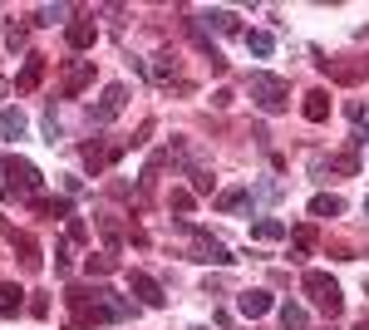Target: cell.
Here are the masks:
<instances>
[{
  "label": "cell",
  "mask_w": 369,
  "mask_h": 330,
  "mask_svg": "<svg viewBox=\"0 0 369 330\" xmlns=\"http://www.w3.org/2000/svg\"><path fill=\"white\" fill-rule=\"evenodd\" d=\"M300 286H305V296L320 306L325 315H340L345 311V296H340V281L330 277V271H305L300 277Z\"/></svg>",
  "instance_id": "cell-1"
},
{
  "label": "cell",
  "mask_w": 369,
  "mask_h": 330,
  "mask_svg": "<svg viewBox=\"0 0 369 330\" xmlns=\"http://www.w3.org/2000/svg\"><path fill=\"white\" fill-rule=\"evenodd\" d=\"M315 65H320L335 84H359V79H369V60H364V54H335V60L315 54Z\"/></svg>",
  "instance_id": "cell-2"
},
{
  "label": "cell",
  "mask_w": 369,
  "mask_h": 330,
  "mask_svg": "<svg viewBox=\"0 0 369 330\" xmlns=\"http://www.w3.org/2000/svg\"><path fill=\"white\" fill-rule=\"evenodd\" d=\"M251 99L266 108V114H281V108L291 104V84L276 79V74H251Z\"/></svg>",
  "instance_id": "cell-3"
},
{
  "label": "cell",
  "mask_w": 369,
  "mask_h": 330,
  "mask_svg": "<svg viewBox=\"0 0 369 330\" xmlns=\"http://www.w3.org/2000/svg\"><path fill=\"white\" fill-rule=\"evenodd\" d=\"M6 173H10V188H6V197L15 202L20 192H40V168H35V163L30 158H6Z\"/></svg>",
  "instance_id": "cell-4"
},
{
  "label": "cell",
  "mask_w": 369,
  "mask_h": 330,
  "mask_svg": "<svg viewBox=\"0 0 369 330\" xmlns=\"http://www.w3.org/2000/svg\"><path fill=\"white\" fill-rule=\"evenodd\" d=\"M123 104H128V89H123V84H109V89L98 94V104L89 108V124H94V129H98V124H114V119L123 114Z\"/></svg>",
  "instance_id": "cell-5"
},
{
  "label": "cell",
  "mask_w": 369,
  "mask_h": 330,
  "mask_svg": "<svg viewBox=\"0 0 369 330\" xmlns=\"http://www.w3.org/2000/svg\"><path fill=\"white\" fill-rule=\"evenodd\" d=\"M187 232H192V251H197V261H212V266H232V261H237L222 242H212L207 232H197V227H187Z\"/></svg>",
  "instance_id": "cell-6"
},
{
  "label": "cell",
  "mask_w": 369,
  "mask_h": 330,
  "mask_svg": "<svg viewBox=\"0 0 369 330\" xmlns=\"http://www.w3.org/2000/svg\"><path fill=\"white\" fill-rule=\"evenodd\" d=\"M128 291H133V296H138L143 306H153V311L168 301V296H163V286H157L153 277H143V271H133V277H128Z\"/></svg>",
  "instance_id": "cell-7"
},
{
  "label": "cell",
  "mask_w": 369,
  "mask_h": 330,
  "mask_svg": "<svg viewBox=\"0 0 369 330\" xmlns=\"http://www.w3.org/2000/svg\"><path fill=\"white\" fill-rule=\"evenodd\" d=\"M89 79H94V60H79V65H69V74H65L60 94H65V99H74V94H79V89H84Z\"/></svg>",
  "instance_id": "cell-8"
},
{
  "label": "cell",
  "mask_w": 369,
  "mask_h": 330,
  "mask_svg": "<svg viewBox=\"0 0 369 330\" xmlns=\"http://www.w3.org/2000/svg\"><path fill=\"white\" fill-rule=\"evenodd\" d=\"M237 311H241L246 320L266 315V311H271V291H241V296H237Z\"/></svg>",
  "instance_id": "cell-9"
},
{
  "label": "cell",
  "mask_w": 369,
  "mask_h": 330,
  "mask_svg": "<svg viewBox=\"0 0 369 330\" xmlns=\"http://www.w3.org/2000/svg\"><path fill=\"white\" fill-rule=\"evenodd\" d=\"M40 79H44V54H25V69L15 74V89H20V94H30Z\"/></svg>",
  "instance_id": "cell-10"
},
{
  "label": "cell",
  "mask_w": 369,
  "mask_h": 330,
  "mask_svg": "<svg viewBox=\"0 0 369 330\" xmlns=\"http://www.w3.org/2000/svg\"><path fill=\"white\" fill-rule=\"evenodd\" d=\"M300 108H305V119H310V124H325V119H330V94H325V89H310Z\"/></svg>",
  "instance_id": "cell-11"
},
{
  "label": "cell",
  "mask_w": 369,
  "mask_h": 330,
  "mask_svg": "<svg viewBox=\"0 0 369 330\" xmlns=\"http://www.w3.org/2000/svg\"><path fill=\"white\" fill-rule=\"evenodd\" d=\"M148 74H153L157 84L178 79V54H173V49H157V54H153V69H148Z\"/></svg>",
  "instance_id": "cell-12"
},
{
  "label": "cell",
  "mask_w": 369,
  "mask_h": 330,
  "mask_svg": "<svg viewBox=\"0 0 369 330\" xmlns=\"http://www.w3.org/2000/svg\"><path fill=\"white\" fill-rule=\"evenodd\" d=\"M94 35H98V30H94V20H74V25L65 30L69 49H89V44H94Z\"/></svg>",
  "instance_id": "cell-13"
},
{
  "label": "cell",
  "mask_w": 369,
  "mask_h": 330,
  "mask_svg": "<svg viewBox=\"0 0 369 330\" xmlns=\"http://www.w3.org/2000/svg\"><path fill=\"white\" fill-rule=\"evenodd\" d=\"M246 49L261 54V60H271V54H276V35H266V30H246Z\"/></svg>",
  "instance_id": "cell-14"
},
{
  "label": "cell",
  "mask_w": 369,
  "mask_h": 330,
  "mask_svg": "<svg viewBox=\"0 0 369 330\" xmlns=\"http://www.w3.org/2000/svg\"><path fill=\"white\" fill-rule=\"evenodd\" d=\"M251 237H256V242H281V237H286V222H276V217H261V222H251Z\"/></svg>",
  "instance_id": "cell-15"
},
{
  "label": "cell",
  "mask_w": 369,
  "mask_h": 330,
  "mask_svg": "<svg viewBox=\"0 0 369 330\" xmlns=\"http://www.w3.org/2000/svg\"><path fill=\"white\" fill-rule=\"evenodd\" d=\"M345 212V202L335 197V192H320V197H310V217H340Z\"/></svg>",
  "instance_id": "cell-16"
},
{
  "label": "cell",
  "mask_w": 369,
  "mask_h": 330,
  "mask_svg": "<svg viewBox=\"0 0 369 330\" xmlns=\"http://www.w3.org/2000/svg\"><path fill=\"white\" fill-rule=\"evenodd\" d=\"M0 133H6V138L25 133V114H20V108H0Z\"/></svg>",
  "instance_id": "cell-17"
},
{
  "label": "cell",
  "mask_w": 369,
  "mask_h": 330,
  "mask_svg": "<svg viewBox=\"0 0 369 330\" xmlns=\"http://www.w3.org/2000/svg\"><path fill=\"white\" fill-rule=\"evenodd\" d=\"M10 242L20 247V261H25V271H40V247H35V237H15V232H10Z\"/></svg>",
  "instance_id": "cell-18"
},
{
  "label": "cell",
  "mask_w": 369,
  "mask_h": 330,
  "mask_svg": "<svg viewBox=\"0 0 369 330\" xmlns=\"http://www.w3.org/2000/svg\"><path fill=\"white\" fill-rule=\"evenodd\" d=\"M25 306V291L20 286H0V315H15Z\"/></svg>",
  "instance_id": "cell-19"
},
{
  "label": "cell",
  "mask_w": 369,
  "mask_h": 330,
  "mask_svg": "<svg viewBox=\"0 0 369 330\" xmlns=\"http://www.w3.org/2000/svg\"><path fill=\"white\" fill-rule=\"evenodd\" d=\"M217 207H222V212H237V207H246V188H227V192H217Z\"/></svg>",
  "instance_id": "cell-20"
},
{
  "label": "cell",
  "mask_w": 369,
  "mask_h": 330,
  "mask_svg": "<svg viewBox=\"0 0 369 330\" xmlns=\"http://www.w3.org/2000/svg\"><path fill=\"white\" fill-rule=\"evenodd\" d=\"M305 320H310L305 306H281V325H286V330H305Z\"/></svg>",
  "instance_id": "cell-21"
},
{
  "label": "cell",
  "mask_w": 369,
  "mask_h": 330,
  "mask_svg": "<svg viewBox=\"0 0 369 330\" xmlns=\"http://www.w3.org/2000/svg\"><path fill=\"white\" fill-rule=\"evenodd\" d=\"M65 15H69V6H40L35 10V25H60Z\"/></svg>",
  "instance_id": "cell-22"
},
{
  "label": "cell",
  "mask_w": 369,
  "mask_h": 330,
  "mask_svg": "<svg viewBox=\"0 0 369 330\" xmlns=\"http://www.w3.org/2000/svg\"><path fill=\"white\" fill-rule=\"evenodd\" d=\"M35 207H40L44 217H69V202H65V197H35Z\"/></svg>",
  "instance_id": "cell-23"
},
{
  "label": "cell",
  "mask_w": 369,
  "mask_h": 330,
  "mask_svg": "<svg viewBox=\"0 0 369 330\" xmlns=\"http://www.w3.org/2000/svg\"><path fill=\"white\" fill-rule=\"evenodd\" d=\"M207 25H217L222 35H232L237 30V10H207Z\"/></svg>",
  "instance_id": "cell-24"
},
{
  "label": "cell",
  "mask_w": 369,
  "mask_h": 330,
  "mask_svg": "<svg viewBox=\"0 0 369 330\" xmlns=\"http://www.w3.org/2000/svg\"><path fill=\"white\" fill-rule=\"evenodd\" d=\"M114 266H119L114 256H89V261H84V271H89V277H109Z\"/></svg>",
  "instance_id": "cell-25"
},
{
  "label": "cell",
  "mask_w": 369,
  "mask_h": 330,
  "mask_svg": "<svg viewBox=\"0 0 369 330\" xmlns=\"http://www.w3.org/2000/svg\"><path fill=\"white\" fill-rule=\"evenodd\" d=\"M350 119L359 124V143H369V108L364 104H350Z\"/></svg>",
  "instance_id": "cell-26"
},
{
  "label": "cell",
  "mask_w": 369,
  "mask_h": 330,
  "mask_svg": "<svg viewBox=\"0 0 369 330\" xmlns=\"http://www.w3.org/2000/svg\"><path fill=\"white\" fill-rule=\"evenodd\" d=\"M65 138V129H60V119H55V108L44 114V143H60Z\"/></svg>",
  "instance_id": "cell-27"
},
{
  "label": "cell",
  "mask_w": 369,
  "mask_h": 330,
  "mask_svg": "<svg viewBox=\"0 0 369 330\" xmlns=\"http://www.w3.org/2000/svg\"><path fill=\"white\" fill-rule=\"evenodd\" d=\"M98 232H103V242H109V251L119 247V222L114 217H98Z\"/></svg>",
  "instance_id": "cell-28"
},
{
  "label": "cell",
  "mask_w": 369,
  "mask_h": 330,
  "mask_svg": "<svg viewBox=\"0 0 369 330\" xmlns=\"http://www.w3.org/2000/svg\"><path fill=\"white\" fill-rule=\"evenodd\" d=\"M168 207H173V212H192V192H187V188H173Z\"/></svg>",
  "instance_id": "cell-29"
},
{
  "label": "cell",
  "mask_w": 369,
  "mask_h": 330,
  "mask_svg": "<svg viewBox=\"0 0 369 330\" xmlns=\"http://www.w3.org/2000/svg\"><path fill=\"white\" fill-rule=\"evenodd\" d=\"M330 168H340V173H359V158H354V153H335V158H330Z\"/></svg>",
  "instance_id": "cell-30"
},
{
  "label": "cell",
  "mask_w": 369,
  "mask_h": 330,
  "mask_svg": "<svg viewBox=\"0 0 369 330\" xmlns=\"http://www.w3.org/2000/svg\"><path fill=\"white\" fill-rule=\"evenodd\" d=\"M25 35H30L25 25H15V20L6 25V44H10V49H20V44H25Z\"/></svg>",
  "instance_id": "cell-31"
},
{
  "label": "cell",
  "mask_w": 369,
  "mask_h": 330,
  "mask_svg": "<svg viewBox=\"0 0 369 330\" xmlns=\"http://www.w3.org/2000/svg\"><path fill=\"white\" fill-rule=\"evenodd\" d=\"M310 247H315V232L300 227V232H295V251H310Z\"/></svg>",
  "instance_id": "cell-32"
},
{
  "label": "cell",
  "mask_w": 369,
  "mask_h": 330,
  "mask_svg": "<svg viewBox=\"0 0 369 330\" xmlns=\"http://www.w3.org/2000/svg\"><path fill=\"white\" fill-rule=\"evenodd\" d=\"M192 188L197 192H212V173H192Z\"/></svg>",
  "instance_id": "cell-33"
},
{
  "label": "cell",
  "mask_w": 369,
  "mask_h": 330,
  "mask_svg": "<svg viewBox=\"0 0 369 330\" xmlns=\"http://www.w3.org/2000/svg\"><path fill=\"white\" fill-rule=\"evenodd\" d=\"M84 237H89V227H84L79 217H74V222H69V242H84Z\"/></svg>",
  "instance_id": "cell-34"
},
{
  "label": "cell",
  "mask_w": 369,
  "mask_h": 330,
  "mask_svg": "<svg viewBox=\"0 0 369 330\" xmlns=\"http://www.w3.org/2000/svg\"><path fill=\"white\" fill-rule=\"evenodd\" d=\"M55 271H60V277L69 271V247H60V251H55Z\"/></svg>",
  "instance_id": "cell-35"
},
{
  "label": "cell",
  "mask_w": 369,
  "mask_h": 330,
  "mask_svg": "<svg viewBox=\"0 0 369 330\" xmlns=\"http://www.w3.org/2000/svg\"><path fill=\"white\" fill-rule=\"evenodd\" d=\"M187 330H207V325H187Z\"/></svg>",
  "instance_id": "cell-36"
},
{
  "label": "cell",
  "mask_w": 369,
  "mask_h": 330,
  "mask_svg": "<svg viewBox=\"0 0 369 330\" xmlns=\"http://www.w3.org/2000/svg\"><path fill=\"white\" fill-rule=\"evenodd\" d=\"M354 330H369V320H364V325H354Z\"/></svg>",
  "instance_id": "cell-37"
},
{
  "label": "cell",
  "mask_w": 369,
  "mask_h": 330,
  "mask_svg": "<svg viewBox=\"0 0 369 330\" xmlns=\"http://www.w3.org/2000/svg\"><path fill=\"white\" fill-rule=\"evenodd\" d=\"M364 212H369V197H364Z\"/></svg>",
  "instance_id": "cell-38"
}]
</instances>
